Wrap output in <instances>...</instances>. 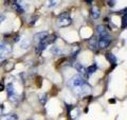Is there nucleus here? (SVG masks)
Listing matches in <instances>:
<instances>
[{"instance_id": "4", "label": "nucleus", "mask_w": 127, "mask_h": 120, "mask_svg": "<svg viewBox=\"0 0 127 120\" xmlns=\"http://www.w3.org/2000/svg\"><path fill=\"white\" fill-rule=\"evenodd\" d=\"M6 91H7V97H9L11 102H14V103L18 102L19 98H18L17 94H16L15 87H14L13 84H9V85L6 86Z\"/></svg>"}, {"instance_id": "7", "label": "nucleus", "mask_w": 127, "mask_h": 120, "mask_svg": "<svg viewBox=\"0 0 127 120\" xmlns=\"http://www.w3.org/2000/svg\"><path fill=\"white\" fill-rule=\"evenodd\" d=\"M74 68L78 72V75H81V77H83L84 79L87 78V68L84 65H82L81 63H75L74 64Z\"/></svg>"}, {"instance_id": "25", "label": "nucleus", "mask_w": 127, "mask_h": 120, "mask_svg": "<svg viewBox=\"0 0 127 120\" xmlns=\"http://www.w3.org/2000/svg\"><path fill=\"white\" fill-rule=\"evenodd\" d=\"M27 120H33V119H27Z\"/></svg>"}, {"instance_id": "20", "label": "nucleus", "mask_w": 127, "mask_h": 120, "mask_svg": "<svg viewBox=\"0 0 127 120\" xmlns=\"http://www.w3.org/2000/svg\"><path fill=\"white\" fill-rule=\"evenodd\" d=\"M126 13H124V16L122 17V28L123 29H125L126 28Z\"/></svg>"}, {"instance_id": "10", "label": "nucleus", "mask_w": 127, "mask_h": 120, "mask_svg": "<svg viewBox=\"0 0 127 120\" xmlns=\"http://www.w3.org/2000/svg\"><path fill=\"white\" fill-rule=\"evenodd\" d=\"M71 109H72V110L69 111L70 116H71V119H72V120H75V119H76L78 116H79L81 112H79V109H78V107H74V106H72Z\"/></svg>"}, {"instance_id": "2", "label": "nucleus", "mask_w": 127, "mask_h": 120, "mask_svg": "<svg viewBox=\"0 0 127 120\" xmlns=\"http://www.w3.org/2000/svg\"><path fill=\"white\" fill-rule=\"evenodd\" d=\"M71 22H72V20H71V17H70V14L68 13V12H65V13H63L59 15V17L57 19V25L58 27L61 28H65V27H68L71 25Z\"/></svg>"}, {"instance_id": "14", "label": "nucleus", "mask_w": 127, "mask_h": 120, "mask_svg": "<svg viewBox=\"0 0 127 120\" xmlns=\"http://www.w3.org/2000/svg\"><path fill=\"white\" fill-rule=\"evenodd\" d=\"M96 69H97V65H96V64H93V65L89 66L88 68H87V77H90L92 73H94L95 71H96Z\"/></svg>"}, {"instance_id": "5", "label": "nucleus", "mask_w": 127, "mask_h": 120, "mask_svg": "<svg viewBox=\"0 0 127 120\" xmlns=\"http://www.w3.org/2000/svg\"><path fill=\"white\" fill-rule=\"evenodd\" d=\"M48 35H49V32L48 31H41V32H38L33 36V42L35 45H38L40 42H42Z\"/></svg>"}, {"instance_id": "18", "label": "nucleus", "mask_w": 127, "mask_h": 120, "mask_svg": "<svg viewBox=\"0 0 127 120\" xmlns=\"http://www.w3.org/2000/svg\"><path fill=\"white\" fill-rule=\"evenodd\" d=\"M13 6H14V9L16 10V12H18V13H20V14L25 13V9H23L21 5H19L17 2H16V3H13Z\"/></svg>"}, {"instance_id": "1", "label": "nucleus", "mask_w": 127, "mask_h": 120, "mask_svg": "<svg viewBox=\"0 0 127 120\" xmlns=\"http://www.w3.org/2000/svg\"><path fill=\"white\" fill-rule=\"evenodd\" d=\"M68 88L77 97H84L91 93V85L81 75H74L67 82Z\"/></svg>"}, {"instance_id": "8", "label": "nucleus", "mask_w": 127, "mask_h": 120, "mask_svg": "<svg viewBox=\"0 0 127 120\" xmlns=\"http://www.w3.org/2000/svg\"><path fill=\"white\" fill-rule=\"evenodd\" d=\"M111 44L110 38H100L97 42V48L101 50H105L106 48H108Z\"/></svg>"}, {"instance_id": "11", "label": "nucleus", "mask_w": 127, "mask_h": 120, "mask_svg": "<svg viewBox=\"0 0 127 120\" xmlns=\"http://www.w3.org/2000/svg\"><path fill=\"white\" fill-rule=\"evenodd\" d=\"M101 16V10L97 6H93L91 9V17L93 19H98Z\"/></svg>"}, {"instance_id": "9", "label": "nucleus", "mask_w": 127, "mask_h": 120, "mask_svg": "<svg viewBox=\"0 0 127 120\" xmlns=\"http://www.w3.org/2000/svg\"><path fill=\"white\" fill-rule=\"evenodd\" d=\"M88 46H89V49H90V50H92V51H97V39H96V37L93 36L91 39H89Z\"/></svg>"}, {"instance_id": "17", "label": "nucleus", "mask_w": 127, "mask_h": 120, "mask_svg": "<svg viewBox=\"0 0 127 120\" xmlns=\"http://www.w3.org/2000/svg\"><path fill=\"white\" fill-rule=\"evenodd\" d=\"M51 52H52V54H54V55H61V54H63L62 50L59 49L57 46H53L52 49H51Z\"/></svg>"}, {"instance_id": "6", "label": "nucleus", "mask_w": 127, "mask_h": 120, "mask_svg": "<svg viewBox=\"0 0 127 120\" xmlns=\"http://www.w3.org/2000/svg\"><path fill=\"white\" fill-rule=\"evenodd\" d=\"M96 32H97L100 38H109V36H110L109 31L105 26H102V25L97 26L96 27Z\"/></svg>"}, {"instance_id": "3", "label": "nucleus", "mask_w": 127, "mask_h": 120, "mask_svg": "<svg viewBox=\"0 0 127 120\" xmlns=\"http://www.w3.org/2000/svg\"><path fill=\"white\" fill-rule=\"evenodd\" d=\"M12 52V47L10 44L4 43L0 39V60L5 59Z\"/></svg>"}, {"instance_id": "21", "label": "nucleus", "mask_w": 127, "mask_h": 120, "mask_svg": "<svg viewBox=\"0 0 127 120\" xmlns=\"http://www.w3.org/2000/svg\"><path fill=\"white\" fill-rule=\"evenodd\" d=\"M4 20H5V16L2 15V14H0V25H1V23L4 21Z\"/></svg>"}, {"instance_id": "23", "label": "nucleus", "mask_w": 127, "mask_h": 120, "mask_svg": "<svg viewBox=\"0 0 127 120\" xmlns=\"http://www.w3.org/2000/svg\"><path fill=\"white\" fill-rule=\"evenodd\" d=\"M86 2L87 3H91V2H92V0H86Z\"/></svg>"}, {"instance_id": "19", "label": "nucleus", "mask_w": 127, "mask_h": 120, "mask_svg": "<svg viewBox=\"0 0 127 120\" xmlns=\"http://www.w3.org/2000/svg\"><path fill=\"white\" fill-rule=\"evenodd\" d=\"M57 3H58L57 0H48L47 4H48V6H49V7H53L55 5H57Z\"/></svg>"}, {"instance_id": "15", "label": "nucleus", "mask_w": 127, "mask_h": 120, "mask_svg": "<svg viewBox=\"0 0 127 120\" xmlns=\"http://www.w3.org/2000/svg\"><path fill=\"white\" fill-rule=\"evenodd\" d=\"M30 39L29 38H23V39H21V42H20V48L21 49H28V48L30 47Z\"/></svg>"}, {"instance_id": "22", "label": "nucleus", "mask_w": 127, "mask_h": 120, "mask_svg": "<svg viewBox=\"0 0 127 120\" xmlns=\"http://www.w3.org/2000/svg\"><path fill=\"white\" fill-rule=\"evenodd\" d=\"M36 20H37V17L35 16V17H33V19H32V21L30 22V26H33V25H34V22L36 21Z\"/></svg>"}, {"instance_id": "13", "label": "nucleus", "mask_w": 127, "mask_h": 120, "mask_svg": "<svg viewBox=\"0 0 127 120\" xmlns=\"http://www.w3.org/2000/svg\"><path fill=\"white\" fill-rule=\"evenodd\" d=\"M0 120H18V116L16 114H6V115H3Z\"/></svg>"}, {"instance_id": "24", "label": "nucleus", "mask_w": 127, "mask_h": 120, "mask_svg": "<svg viewBox=\"0 0 127 120\" xmlns=\"http://www.w3.org/2000/svg\"><path fill=\"white\" fill-rule=\"evenodd\" d=\"M11 1L13 2V3H16V2H17V0H11Z\"/></svg>"}, {"instance_id": "16", "label": "nucleus", "mask_w": 127, "mask_h": 120, "mask_svg": "<svg viewBox=\"0 0 127 120\" xmlns=\"http://www.w3.org/2000/svg\"><path fill=\"white\" fill-rule=\"evenodd\" d=\"M38 99H39V102H40L42 105H45L48 101V95L47 94H40L38 96Z\"/></svg>"}, {"instance_id": "12", "label": "nucleus", "mask_w": 127, "mask_h": 120, "mask_svg": "<svg viewBox=\"0 0 127 120\" xmlns=\"http://www.w3.org/2000/svg\"><path fill=\"white\" fill-rule=\"evenodd\" d=\"M105 58L107 59V61H108L110 64H116L117 61H118L117 57L113 53H111V52H106L105 53Z\"/></svg>"}]
</instances>
